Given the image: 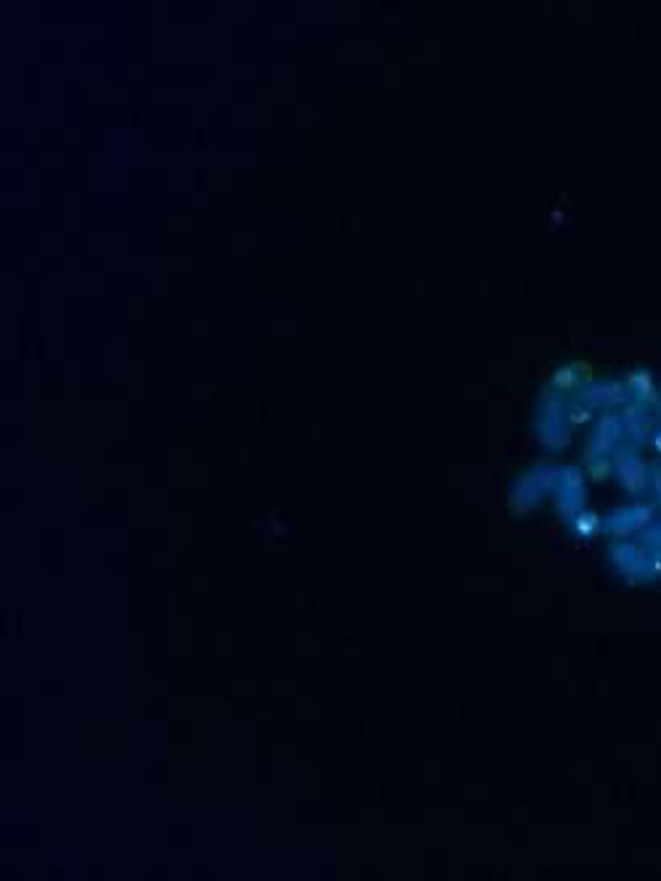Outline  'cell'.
I'll list each match as a JSON object with an SVG mask.
<instances>
[{
    "label": "cell",
    "mask_w": 661,
    "mask_h": 881,
    "mask_svg": "<svg viewBox=\"0 0 661 881\" xmlns=\"http://www.w3.org/2000/svg\"><path fill=\"white\" fill-rule=\"evenodd\" d=\"M587 466H590V477L595 479V482H606V479L614 474V458H611V455L595 458V461H590Z\"/></svg>",
    "instance_id": "ba28073f"
},
{
    "label": "cell",
    "mask_w": 661,
    "mask_h": 881,
    "mask_svg": "<svg viewBox=\"0 0 661 881\" xmlns=\"http://www.w3.org/2000/svg\"><path fill=\"white\" fill-rule=\"evenodd\" d=\"M614 458V474L616 482L622 484V490L630 495H643L648 490V469L646 461L635 455V450L630 445H616V450L611 453Z\"/></svg>",
    "instance_id": "6da1fadb"
},
{
    "label": "cell",
    "mask_w": 661,
    "mask_h": 881,
    "mask_svg": "<svg viewBox=\"0 0 661 881\" xmlns=\"http://www.w3.org/2000/svg\"><path fill=\"white\" fill-rule=\"evenodd\" d=\"M632 394L627 392V387L622 384V381H593V384H587L582 387L579 392V400L587 403L590 408H606V410H611V408H622V405L630 400Z\"/></svg>",
    "instance_id": "7a4b0ae2"
},
{
    "label": "cell",
    "mask_w": 661,
    "mask_h": 881,
    "mask_svg": "<svg viewBox=\"0 0 661 881\" xmlns=\"http://www.w3.org/2000/svg\"><path fill=\"white\" fill-rule=\"evenodd\" d=\"M627 392H630L632 397L637 400V403H643L646 408H656L659 405V392H656V381H653V376L648 368H635L630 374L624 376V381H622Z\"/></svg>",
    "instance_id": "3957f363"
},
{
    "label": "cell",
    "mask_w": 661,
    "mask_h": 881,
    "mask_svg": "<svg viewBox=\"0 0 661 881\" xmlns=\"http://www.w3.org/2000/svg\"><path fill=\"white\" fill-rule=\"evenodd\" d=\"M601 516L598 514H593V511H579L574 519H571V527H574V532L577 535H593V532H601Z\"/></svg>",
    "instance_id": "5b68a950"
},
{
    "label": "cell",
    "mask_w": 661,
    "mask_h": 881,
    "mask_svg": "<svg viewBox=\"0 0 661 881\" xmlns=\"http://www.w3.org/2000/svg\"><path fill=\"white\" fill-rule=\"evenodd\" d=\"M593 416H595V408H590L587 403L579 400V403H574V405H566V419L564 421L574 429V426H582L587 421H593Z\"/></svg>",
    "instance_id": "52a82bcc"
},
{
    "label": "cell",
    "mask_w": 661,
    "mask_h": 881,
    "mask_svg": "<svg viewBox=\"0 0 661 881\" xmlns=\"http://www.w3.org/2000/svg\"><path fill=\"white\" fill-rule=\"evenodd\" d=\"M601 532H606L608 538H614V540H624V538H630V535H635V529H632V506L614 508L601 522Z\"/></svg>",
    "instance_id": "277c9868"
},
{
    "label": "cell",
    "mask_w": 661,
    "mask_h": 881,
    "mask_svg": "<svg viewBox=\"0 0 661 881\" xmlns=\"http://www.w3.org/2000/svg\"><path fill=\"white\" fill-rule=\"evenodd\" d=\"M651 490L656 498H661V463H656V469H651Z\"/></svg>",
    "instance_id": "8fae6325"
},
{
    "label": "cell",
    "mask_w": 661,
    "mask_h": 881,
    "mask_svg": "<svg viewBox=\"0 0 661 881\" xmlns=\"http://www.w3.org/2000/svg\"><path fill=\"white\" fill-rule=\"evenodd\" d=\"M648 445H651V448H653L661 455V429H656V432H653V437H651V442H648Z\"/></svg>",
    "instance_id": "7c38bea8"
},
{
    "label": "cell",
    "mask_w": 661,
    "mask_h": 881,
    "mask_svg": "<svg viewBox=\"0 0 661 881\" xmlns=\"http://www.w3.org/2000/svg\"><path fill=\"white\" fill-rule=\"evenodd\" d=\"M550 384H553V389H571V387H577V376H574V368H571V365H564V368H558Z\"/></svg>",
    "instance_id": "9c48e42d"
},
{
    "label": "cell",
    "mask_w": 661,
    "mask_h": 881,
    "mask_svg": "<svg viewBox=\"0 0 661 881\" xmlns=\"http://www.w3.org/2000/svg\"><path fill=\"white\" fill-rule=\"evenodd\" d=\"M659 516L656 503H632V529H643L648 524H653V519Z\"/></svg>",
    "instance_id": "8992f818"
},
{
    "label": "cell",
    "mask_w": 661,
    "mask_h": 881,
    "mask_svg": "<svg viewBox=\"0 0 661 881\" xmlns=\"http://www.w3.org/2000/svg\"><path fill=\"white\" fill-rule=\"evenodd\" d=\"M648 574L651 580H661V548L648 551Z\"/></svg>",
    "instance_id": "30bf717a"
}]
</instances>
